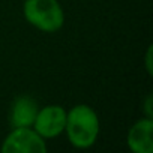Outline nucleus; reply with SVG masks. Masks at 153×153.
I'll return each instance as SVG.
<instances>
[{"mask_svg": "<svg viewBox=\"0 0 153 153\" xmlns=\"http://www.w3.org/2000/svg\"><path fill=\"white\" fill-rule=\"evenodd\" d=\"M39 108L33 98L20 96L14 101L9 113V122L12 128H32Z\"/></svg>", "mask_w": 153, "mask_h": 153, "instance_id": "423d86ee", "label": "nucleus"}, {"mask_svg": "<svg viewBox=\"0 0 153 153\" xmlns=\"http://www.w3.org/2000/svg\"><path fill=\"white\" fill-rule=\"evenodd\" d=\"M3 153H45L44 138L32 128H14L2 144Z\"/></svg>", "mask_w": 153, "mask_h": 153, "instance_id": "7ed1b4c3", "label": "nucleus"}, {"mask_svg": "<svg viewBox=\"0 0 153 153\" xmlns=\"http://www.w3.org/2000/svg\"><path fill=\"white\" fill-rule=\"evenodd\" d=\"M66 110L60 105H48L38 111L33 122L35 131L42 138H54L65 131Z\"/></svg>", "mask_w": 153, "mask_h": 153, "instance_id": "20e7f679", "label": "nucleus"}, {"mask_svg": "<svg viewBox=\"0 0 153 153\" xmlns=\"http://www.w3.org/2000/svg\"><path fill=\"white\" fill-rule=\"evenodd\" d=\"M24 17L36 29L53 33L62 29L65 14L57 0H26Z\"/></svg>", "mask_w": 153, "mask_h": 153, "instance_id": "f03ea898", "label": "nucleus"}, {"mask_svg": "<svg viewBox=\"0 0 153 153\" xmlns=\"http://www.w3.org/2000/svg\"><path fill=\"white\" fill-rule=\"evenodd\" d=\"M153 120L150 117L138 120L128 134V146L135 153H152L153 152Z\"/></svg>", "mask_w": 153, "mask_h": 153, "instance_id": "39448f33", "label": "nucleus"}, {"mask_svg": "<svg viewBox=\"0 0 153 153\" xmlns=\"http://www.w3.org/2000/svg\"><path fill=\"white\" fill-rule=\"evenodd\" d=\"M65 131L74 147L87 149L93 146L98 138L99 119L89 105H75L66 113Z\"/></svg>", "mask_w": 153, "mask_h": 153, "instance_id": "f257e3e1", "label": "nucleus"}, {"mask_svg": "<svg viewBox=\"0 0 153 153\" xmlns=\"http://www.w3.org/2000/svg\"><path fill=\"white\" fill-rule=\"evenodd\" d=\"M152 47H149L147 50V54H146V66H147V72L152 75L153 74V66H152Z\"/></svg>", "mask_w": 153, "mask_h": 153, "instance_id": "0eeeda50", "label": "nucleus"}, {"mask_svg": "<svg viewBox=\"0 0 153 153\" xmlns=\"http://www.w3.org/2000/svg\"><path fill=\"white\" fill-rule=\"evenodd\" d=\"M152 102H153L152 96H147V101H146V114H147V117H150V119H152V116H153V111H152Z\"/></svg>", "mask_w": 153, "mask_h": 153, "instance_id": "6e6552de", "label": "nucleus"}]
</instances>
